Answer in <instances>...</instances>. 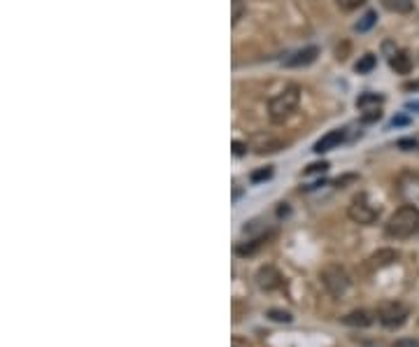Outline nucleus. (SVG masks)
I'll return each mask as SVG.
<instances>
[{
	"mask_svg": "<svg viewBox=\"0 0 419 347\" xmlns=\"http://www.w3.org/2000/svg\"><path fill=\"white\" fill-rule=\"evenodd\" d=\"M384 233L393 240H408L419 235V208L417 205H403L389 217Z\"/></svg>",
	"mask_w": 419,
	"mask_h": 347,
	"instance_id": "1",
	"label": "nucleus"
},
{
	"mask_svg": "<svg viewBox=\"0 0 419 347\" xmlns=\"http://www.w3.org/2000/svg\"><path fill=\"white\" fill-rule=\"evenodd\" d=\"M300 103V89L296 84H291L284 91H280L278 96H275L271 103H268V114H271V122L275 124H282L287 122L289 117L298 110Z\"/></svg>",
	"mask_w": 419,
	"mask_h": 347,
	"instance_id": "2",
	"label": "nucleus"
},
{
	"mask_svg": "<svg viewBox=\"0 0 419 347\" xmlns=\"http://www.w3.org/2000/svg\"><path fill=\"white\" fill-rule=\"evenodd\" d=\"M347 215H349V219L354 224L368 226V224H375L377 222V217H380V210L373 205L371 198H368L366 193H359V196L352 198Z\"/></svg>",
	"mask_w": 419,
	"mask_h": 347,
	"instance_id": "3",
	"label": "nucleus"
},
{
	"mask_svg": "<svg viewBox=\"0 0 419 347\" xmlns=\"http://www.w3.org/2000/svg\"><path fill=\"white\" fill-rule=\"evenodd\" d=\"M322 284L326 287V292H329L331 296H335V299H340V296H345V292L349 289V275L345 268L340 266H326L322 270Z\"/></svg>",
	"mask_w": 419,
	"mask_h": 347,
	"instance_id": "4",
	"label": "nucleus"
},
{
	"mask_svg": "<svg viewBox=\"0 0 419 347\" xmlns=\"http://www.w3.org/2000/svg\"><path fill=\"white\" fill-rule=\"evenodd\" d=\"M377 319H380L387 329L403 326L408 319V308L403 306V303H384V306L377 310Z\"/></svg>",
	"mask_w": 419,
	"mask_h": 347,
	"instance_id": "5",
	"label": "nucleus"
},
{
	"mask_svg": "<svg viewBox=\"0 0 419 347\" xmlns=\"http://www.w3.org/2000/svg\"><path fill=\"white\" fill-rule=\"evenodd\" d=\"M282 280H284V277L280 275V270L273 268V266H261V268L256 270V284L261 287L263 292H275V289H280V287H282Z\"/></svg>",
	"mask_w": 419,
	"mask_h": 347,
	"instance_id": "6",
	"label": "nucleus"
},
{
	"mask_svg": "<svg viewBox=\"0 0 419 347\" xmlns=\"http://www.w3.org/2000/svg\"><path fill=\"white\" fill-rule=\"evenodd\" d=\"M342 140H345V131H340V129L331 131V133H326L322 140H317L312 149L317 151V154H324V151H331V149L338 147Z\"/></svg>",
	"mask_w": 419,
	"mask_h": 347,
	"instance_id": "7",
	"label": "nucleus"
},
{
	"mask_svg": "<svg viewBox=\"0 0 419 347\" xmlns=\"http://www.w3.org/2000/svg\"><path fill=\"white\" fill-rule=\"evenodd\" d=\"M317 56H320V49L317 47H305L300 49V52H296L291 58H287V68H303V65H310L317 61Z\"/></svg>",
	"mask_w": 419,
	"mask_h": 347,
	"instance_id": "8",
	"label": "nucleus"
},
{
	"mask_svg": "<svg viewBox=\"0 0 419 347\" xmlns=\"http://www.w3.org/2000/svg\"><path fill=\"white\" fill-rule=\"evenodd\" d=\"M389 65L393 73L398 75H408L410 70H413V58H410L408 52H393L391 58H389Z\"/></svg>",
	"mask_w": 419,
	"mask_h": 347,
	"instance_id": "9",
	"label": "nucleus"
},
{
	"mask_svg": "<svg viewBox=\"0 0 419 347\" xmlns=\"http://www.w3.org/2000/svg\"><path fill=\"white\" fill-rule=\"evenodd\" d=\"M342 321H345L347 326H371L373 315L368 310H354V312H349V315L342 317Z\"/></svg>",
	"mask_w": 419,
	"mask_h": 347,
	"instance_id": "10",
	"label": "nucleus"
},
{
	"mask_svg": "<svg viewBox=\"0 0 419 347\" xmlns=\"http://www.w3.org/2000/svg\"><path fill=\"white\" fill-rule=\"evenodd\" d=\"M398 259V252H393V250H380L377 254H373L371 259V266L373 268H384V266H389V264H393V261Z\"/></svg>",
	"mask_w": 419,
	"mask_h": 347,
	"instance_id": "11",
	"label": "nucleus"
},
{
	"mask_svg": "<svg viewBox=\"0 0 419 347\" xmlns=\"http://www.w3.org/2000/svg\"><path fill=\"white\" fill-rule=\"evenodd\" d=\"M382 5L387 7L389 12H396V14H408V12H413V7H415L413 0H382Z\"/></svg>",
	"mask_w": 419,
	"mask_h": 347,
	"instance_id": "12",
	"label": "nucleus"
},
{
	"mask_svg": "<svg viewBox=\"0 0 419 347\" xmlns=\"http://www.w3.org/2000/svg\"><path fill=\"white\" fill-rule=\"evenodd\" d=\"M382 96H377V94H364V96H359L357 98V107L359 110H377L382 105Z\"/></svg>",
	"mask_w": 419,
	"mask_h": 347,
	"instance_id": "13",
	"label": "nucleus"
},
{
	"mask_svg": "<svg viewBox=\"0 0 419 347\" xmlns=\"http://www.w3.org/2000/svg\"><path fill=\"white\" fill-rule=\"evenodd\" d=\"M268 231V226L261 222V219H254V222H247L242 226V233L251 235V238H263V233Z\"/></svg>",
	"mask_w": 419,
	"mask_h": 347,
	"instance_id": "14",
	"label": "nucleus"
},
{
	"mask_svg": "<svg viewBox=\"0 0 419 347\" xmlns=\"http://www.w3.org/2000/svg\"><path fill=\"white\" fill-rule=\"evenodd\" d=\"M375 21H377V14H375V12H366V14L361 16V21H359L357 26H354V31H357V33L371 31V28L375 26Z\"/></svg>",
	"mask_w": 419,
	"mask_h": 347,
	"instance_id": "15",
	"label": "nucleus"
},
{
	"mask_svg": "<svg viewBox=\"0 0 419 347\" xmlns=\"http://www.w3.org/2000/svg\"><path fill=\"white\" fill-rule=\"evenodd\" d=\"M377 65V58L373 56V54H366L361 61H359L357 65H354V70L359 73V75H364V73H371L373 68Z\"/></svg>",
	"mask_w": 419,
	"mask_h": 347,
	"instance_id": "16",
	"label": "nucleus"
},
{
	"mask_svg": "<svg viewBox=\"0 0 419 347\" xmlns=\"http://www.w3.org/2000/svg\"><path fill=\"white\" fill-rule=\"evenodd\" d=\"M245 12H247L245 0H231V21H233V23H238Z\"/></svg>",
	"mask_w": 419,
	"mask_h": 347,
	"instance_id": "17",
	"label": "nucleus"
},
{
	"mask_svg": "<svg viewBox=\"0 0 419 347\" xmlns=\"http://www.w3.org/2000/svg\"><path fill=\"white\" fill-rule=\"evenodd\" d=\"M364 3H366V0H335V5H338L340 10H345V12L357 10V7H361Z\"/></svg>",
	"mask_w": 419,
	"mask_h": 347,
	"instance_id": "18",
	"label": "nucleus"
},
{
	"mask_svg": "<svg viewBox=\"0 0 419 347\" xmlns=\"http://www.w3.org/2000/svg\"><path fill=\"white\" fill-rule=\"evenodd\" d=\"M273 177V168H261V171L251 173V182H263V180H271Z\"/></svg>",
	"mask_w": 419,
	"mask_h": 347,
	"instance_id": "19",
	"label": "nucleus"
},
{
	"mask_svg": "<svg viewBox=\"0 0 419 347\" xmlns=\"http://www.w3.org/2000/svg\"><path fill=\"white\" fill-rule=\"evenodd\" d=\"M268 317L275 319V321H284V324H289V321H291L289 312H282V310H271V312H268Z\"/></svg>",
	"mask_w": 419,
	"mask_h": 347,
	"instance_id": "20",
	"label": "nucleus"
},
{
	"mask_svg": "<svg viewBox=\"0 0 419 347\" xmlns=\"http://www.w3.org/2000/svg\"><path fill=\"white\" fill-rule=\"evenodd\" d=\"M326 171H329V164H326V161H322V164H312V166H308L305 175H317V173H326Z\"/></svg>",
	"mask_w": 419,
	"mask_h": 347,
	"instance_id": "21",
	"label": "nucleus"
},
{
	"mask_svg": "<svg viewBox=\"0 0 419 347\" xmlns=\"http://www.w3.org/2000/svg\"><path fill=\"white\" fill-rule=\"evenodd\" d=\"M247 151V142H240V140H233V154L242 156Z\"/></svg>",
	"mask_w": 419,
	"mask_h": 347,
	"instance_id": "22",
	"label": "nucleus"
},
{
	"mask_svg": "<svg viewBox=\"0 0 419 347\" xmlns=\"http://www.w3.org/2000/svg\"><path fill=\"white\" fill-rule=\"evenodd\" d=\"M398 147L406 149V151H410V149H417L419 142H417V140H398Z\"/></svg>",
	"mask_w": 419,
	"mask_h": 347,
	"instance_id": "23",
	"label": "nucleus"
},
{
	"mask_svg": "<svg viewBox=\"0 0 419 347\" xmlns=\"http://www.w3.org/2000/svg\"><path fill=\"white\" fill-rule=\"evenodd\" d=\"M380 110H366V114H364V122H377L380 119Z\"/></svg>",
	"mask_w": 419,
	"mask_h": 347,
	"instance_id": "24",
	"label": "nucleus"
},
{
	"mask_svg": "<svg viewBox=\"0 0 419 347\" xmlns=\"http://www.w3.org/2000/svg\"><path fill=\"white\" fill-rule=\"evenodd\" d=\"M393 347H419V341H398Z\"/></svg>",
	"mask_w": 419,
	"mask_h": 347,
	"instance_id": "25",
	"label": "nucleus"
},
{
	"mask_svg": "<svg viewBox=\"0 0 419 347\" xmlns=\"http://www.w3.org/2000/svg\"><path fill=\"white\" fill-rule=\"evenodd\" d=\"M408 124V117H393L391 126H406Z\"/></svg>",
	"mask_w": 419,
	"mask_h": 347,
	"instance_id": "26",
	"label": "nucleus"
},
{
	"mask_svg": "<svg viewBox=\"0 0 419 347\" xmlns=\"http://www.w3.org/2000/svg\"><path fill=\"white\" fill-rule=\"evenodd\" d=\"M406 107H408V110H419V100H417V103H408Z\"/></svg>",
	"mask_w": 419,
	"mask_h": 347,
	"instance_id": "27",
	"label": "nucleus"
},
{
	"mask_svg": "<svg viewBox=\"0 0 419 347\" xmlns=\"http://www.w3.org/2000/svg\"><path fill=\"white\" fill-rule=\"evenodd\" d=\"M233 347H238V341H233Z\"/></svg>",
	"mask_w": 419,
	"mask_h": 347,
	"instance_id": "28",
	"label": "nucleus"
}]
</instances>
